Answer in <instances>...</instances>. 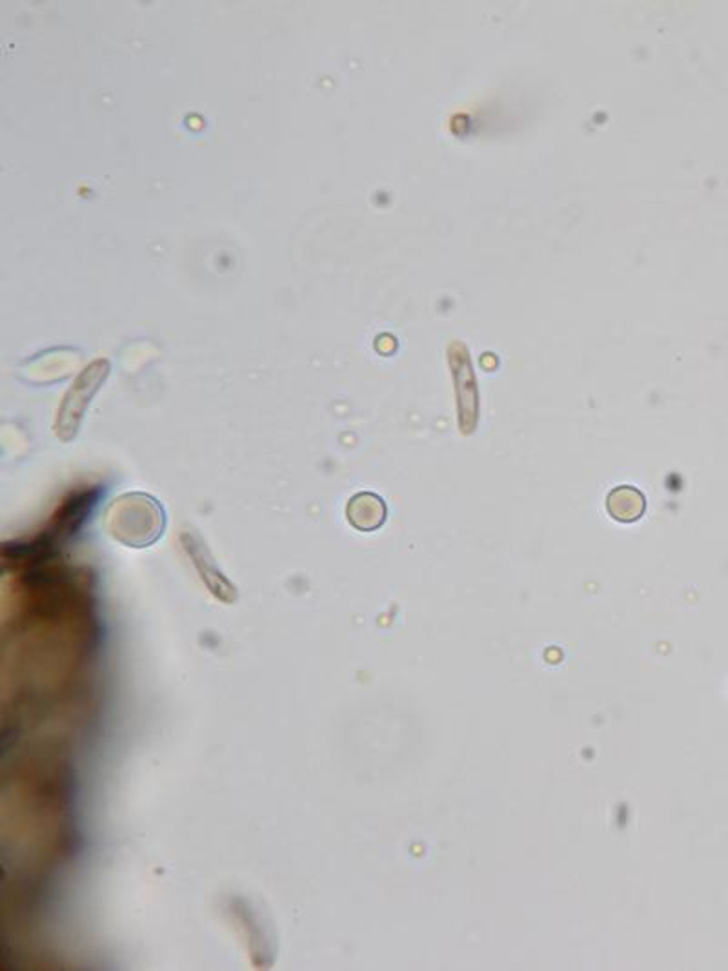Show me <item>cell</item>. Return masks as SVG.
<instances>
[{"label":"cell","mask_w":728,"mask_h":971,"mask_svg":"<svg viewBox=\"0 0 728 971\" xmlns=\"http://www.w3.org/2000/svg\"><path fill=\"white\" fill-rule=\"evenodd\" d=\"M110 368L112 367L108 359H95L71 383L53 423V432L59 440L70 443L77 438L91 399L101 390L104 381L110 376Z\"/></svg>","instance_id":"cell-1"},{"label":"cell","mask_w":728,"mask_h":971,"mask_svg":"<svg viewBox=\"0 0 728 971\" xmlns=\"http://www.w3.org/2000/svg\"><path fill=\"white\" fill-rule=\"evenodd\" d=\"M346 514L357 531H377L386 522L385 501L372 492H361L348 503Z\"/></svg>","instance_id":"cell-2"},{"label":"cell","mask_w":728,"mask_h":971,"mask_svg":"<svg viewBox=\"0 0 728 971\" xmlns=\"http://www.w3.org/2000/svg\"><path fill=\"white\" fill-rule=\"evenodd\" d=\"M607 511L617 522H637L647 511V498L636 487L621 485L608 494Z\"/></svg>","instance_id":"cell-3"}]
</instances>
